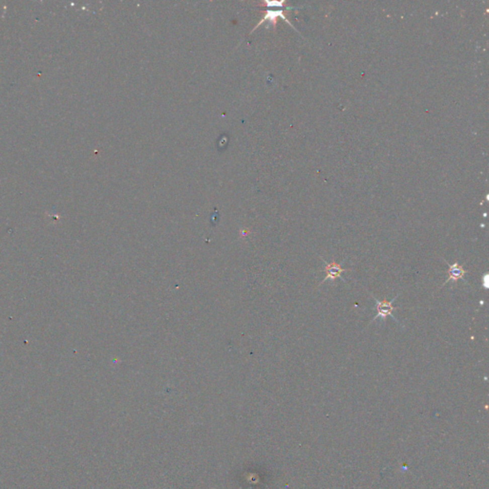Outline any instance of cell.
Listing matches in <instances>:
<instances>
[{
    "label": "cell",
    "mask_w": 489,
    "mask_h": 489,
    "mask_svg": "<svg viewBox=\"0 0 489 489\" xmlns=\"http://www.w3.org/2000/svg\"><path fill=\"white\" fill-rule=\"evenodd\" d=\"M398 296V295H397ZM397 296L394 297L391 301H387V300H382V301H379L377 300V298H376L373 294H372V297L375 299L376 301V316L373 318V320L370 322V324L372 322H374L375 320L377 319V318H381L383 321H385L386 318L388 316H391L393 319H395V321L397 320L395 319L394 317V315L392 314V312L395 310V307L393 306V302L395 301V299L397 298Z\"/></svg>",
    "instance_id": "obj_1"
},
{
    "label": "cell",
    "mask_w": 489,
    "mask_h": 489,
    "mask_svg": "<svg viewBox=\"0 0 489 489\" xmlns=\"http://www.w3.org/2000/svg\"><path fill=\"white\" fill-rule=\"evenodd\" d=\"M322 260L325 263L324 271L326 273V277H325V279L322 282L320 283V285L326 282V281H328V280H330V281H335L337 278H342L341 277V274L344 273V272H346L345 269H343L339 264L335 262V261H333L331 263H328L324 259H322Z\"/></svg>",
    "instance_id": "obj_2"
},
{
    "label": "cell",
    "mask_w": 489,
    "mask_h": 489,
    "mask_svg": "<svg viewBox=\"0 0 489 489\" xmlns=\"http://www.w3.org/2000/svg\"><path fill=\"white\" fill-rule=\"evenodd\" d=\"M447 265H448V272H447V273H448V278L446 279L445 282L443 283L442 286L446 285L447 283L450 282V281L453 283H457L460 279L464 281L463 278H464V276H465V274L467 273V272L464 270L463 266H461L458 262L454 264L447 263Z\"/></svg>",
    "instance_id": "obj_3"
},
{
    "label": "cell",
    "mask_w": 489,
    "mask_h": 489,
    "mask_svg": "<svg viewBox=\"0 0 489 489\" xmlns=\"http://www.w3.org/2000/svg\"><path fill=\"white\" fill-rule=\"evenodd\" d=\"M278 17L282 18V19H284V20H285V21H286V22H287L289 25L292 26V24H291V22H290V21L287 19V18H286L285 16H284V11H282V10H278V11H268V12H267V14H266V16H265L263 19H262V20H261V21H260V22H259V23L256 25V26H255L254 30H255L256 28H258V27H259L261 24H263L264 21H266V20H270V21H272V22H273V26L275 27V26H276V19H277Z\"/></svg>",
    "instance_id": "obj_4"
},
{
    "label": "cell",
    "mask_w": 489,
    "mask_h": 489,
    "mask_svg": "<svg viewBox=\"0 0 489 489\" xmlns=\"http://www.w3.org/2000/svg\"><path fill=\"white\" fill-rule=\"evenodd\" d=\"M284 4L285 1H265L262 3V5L267 7H282Z\"/></svg>",
    "instance_id": "obj_5"
}]
</instances>
